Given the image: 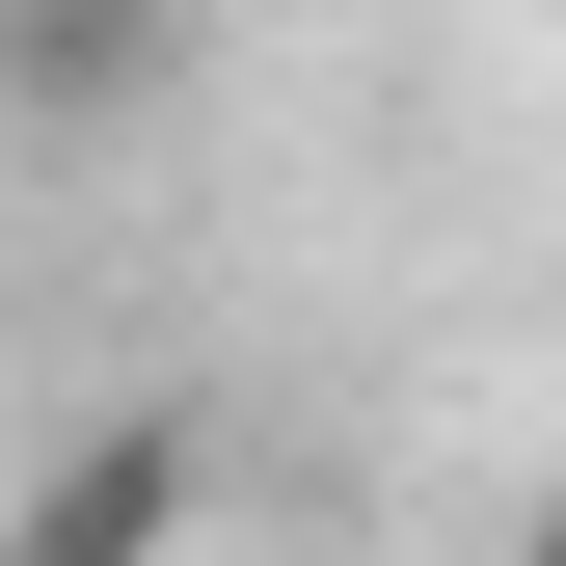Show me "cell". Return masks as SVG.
Listing matches in <instances>:
<instances>
[{"label":"cell","instance_id":"cell-1","mask_svg":"<svg viewBox=\"0 0 566 566\" xmlns=\"http://www.w3.org/2000/svg\"><path fill=\"white\" fill-rule=\"evenodd\" d=\"M189 513H217V432H189V405H108V432L0 513V566H189Z\"/></svg>","mask_w":566,"mask_h":566},{"label":"cell","instance_id":"cell-2","mask_svg":"<svg viewBox=\"0 0 566 566\" xmlns=\"http://www.w3.org/2000/svg\"><path fill=\"white\" fill-rule=\"evenodd\" d=\"M217 28H324V0H217Z\"/></svg>","mask_w":566,"mask_h":566},{"label":"cell","instance_id":"cell-3","mask_svg":"<svg viewBox=\"0 0 566 566\" xmlns=\"http://www.w3.org/2000/svg\"><path fill=\"white\" fill-rule=\"evenodd\" d=\"M539 566H566V513H539Z\"/></svg>","mask_w":566,"mask_h":566}]
</instances>
